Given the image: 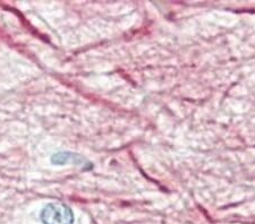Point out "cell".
<instances>
[{"mask_svg":"<svg viewBox=\"0 0 255 224\" xmlns=\"http://www.w3.org/2000/svg\"><path fill=\"white\" fill-rule=\"evenodd\" d=\"M43 224H72L74 215L68 206L60 203H51L44 207L41 214Z\"/></svg>","mask_w":255,"mask_h":224,"instance_id":"6da1fadb","label":"cell"}]
</instances>
